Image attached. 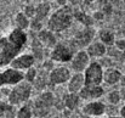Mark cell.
<instances>
[{
    "instance_id": "obj_1",
    "label": "cell",
    "mask_w": 125,
    "mask_h": 118,
    "mask_svg": "<svg viewBox=\"0 0 125 118\" xmlns=\"http://www.w3.org/2000/svg\"><path fill=\"white\" fill-rule=\"evenodd\" d=\"M74 20V9L69 5L56 9L47 18V28L53 33H61L68 29Z\"/></svg>"
},
{
    "instance_id": "obj_2",
    "label": "cell",
    "mask_w": 125,
    "mask_h": 118,
    "mask_svg": "<svg viewBox=\"0 0 125 118\" xmlns=\"http://www.w3.org/2000/svg\"><path fill=\"white\" fill-rule=\"evenodd\" d=\"M32 91H33V85L23 80L20 84L11 88L10 94L7 96V102L11 106H22L29 102Z\"/></svg>"
},
{
    "instance_id": "obj_3",
    "label": "cell",
    "mask_w": 125,
    "mask_h": 118,
    "mask_svg": "<svg viewBox=\"0 0 125 118\" xmlns=\"http://www.w3.org/2000/svg\"><path fill=\"white\" fill-rule=\"evenodd\" d=\"M23 49L11 43L7 37L0 38V68L10 66L15 57H17Z\"/></svg>"
},
{
    "instance_id": "obj_4",
    "label": "cell",
    "mask_w": 125,
    "mask_h": 118,
    "mask_svg": "<svg viewBox=\"0 0 125 118\" xmlns=\"http://www.w3.org/2000/svg\"><path fill=\"white\" fill-rule=\"evenodd\" d=\"M75 52L77 51L74 50V47L71 44L57 43L56 46L53 49H51V51H50V59L58 63H67V62L72 61Z\"/></svg>"
},
{
    "instance_id": "obj_5",
    "label": "cell",
    "mask_w": 125,
    "mask_h": 118,
    "mask_svg": "<svg viewBox=\"0 0 125 118\" xmlns=\"http://www.w3.org/2000/svg\"><path fill=\"white\" fill-rule=\"evenodd\" d=\"M97 32L95 31L94 27H84L82 31L77 32L74 34V37L71 40V45L74 47L75 51L78 50H83V47H87L95 39Z\"/></svg>"
},
{
    "instance_id": "obj_6",
    "label": "cell",
    "mask_w": 125,
    "mask_h": 118,
    "mask_svg": "<svg viewBox=\"0 0 125 118\" xmlns=\"http://www.w3.org/2000/svg\"><path fill=\"white\" fill-rule=\"evenodd\" d=\"M104 70L98 61H91L87 68L84 71V78L86 85H101L103 83Z\"/></svg>"
},
{
    "instance_id": "obj_7",
    "label": "cell",
    "mask_w": 125,
    "mask_h": 118,
    "mask_svg": "<svg viewBox=\"0 0 125 118\" xmlns=\"http://www.w3.org/2000/svg\"><path fill=\"white\" fill-rule=\"evenodd\" d=\"M72 71L67 68L66 66H56L50 73H49V86H56L68 83V80L72 77Z\"/></svg>"
},
{
    "instance_id": "obj_8",
    "label": "cell",
    "mask_w": 125,
    "mask_h": 118,
    "mask_svg": "<svg viewBox=\"0 0 125 118\" xmlns=\"http://www.w3.org/2000/svg\"><path fill=\"white\" fill-rule=\"evenodd\" d=\"M90 62H91V59L87 55L86 50H78L74 54L72 61L69 62L71 71H73L74 73H84V71L87 68Z\"/></svg>"
},
{
    "instance_id": "obj_9",
    "label": "cell",
    "mask_w": 125,
    "mask_h": 118,
    "mask_svg": "<svg viewBox=\"0 0 125 118\" xmlns=\"http://www.w3.org/2000/svg\"><path fill=\"white\" fill-rule=\"evenodd\" d=\"M35 61L37 60L32 55V52H23V54H20L17 57H15L9 67H12L15 70L21 71V72H26L27 70L34 67Z\"/></svg>"
},
{
    "instance_id": "obj_10",
    "label": "cell",
    "mask_w": 125,
    "mask_h": 118,
    "mask_svg": "<svg viewBox=\"0 0 125 118\" xmlns=\"http://www.w3.org/2000/svg\"><path fill=\"white\" fill-rule=\"evenodd\" d=\"M2 83L4 86H15L24 80V72H21L18 70H15L12 67H6L1 71Z\"/></svg>"
},
{
    "instance_id": "obj_11",
    "label": "cell",
    "mask_w": 125,
    "mask_h": 118,
    "mask_svg": "<svg viewBox=\"0 0 125 118\" xmlns=\"http://www.w3.org/2000/svg\"><path fill=\"white\" fill-rule=\"evenodd\" d=\"M106 91L102 85H85L82 89V91L79 93V97L80 100L89 102V101L100 100Z\"/></svg>"
},
{
    "instance_id": "obj_12",
    "label": "cell",
    "mask_w": 125,
    "mask_h": 118,
    "mask_svg": "<svg viewBox=\"0 0 125 118\" xmlns=\"http://www.w3.org/2000/svg\"><path fill=\"white\" fill-rule=\"evenodd\" d=\"M107 112V106L106 104H103L100 100H95V101H89L82 107V113L91 116L92 118L101 117Z\"/></svg>"
},
{
    "instance_id": "obj_13",
    "label": "cell",
    "mask_w": 125,
    "mask_h": 118,
    "mask_svg": "<svg viewBox=\"0 0 125 118\" xmlns=\"http://www.w3.org/2000/svg\"><path fill=\"white\" fill-rule=\"evenodd\" d=\"M37 38L45 49H53L56 46V44L58 43L56 34L52 31H50L49 28H42L40 32H38Z\"/></svg>"
},
{
    "instance_id": "obj_14",
    "label": "cell",
    "mask_w": 125,
    "mask_h": 118,
    "mask_svg": "<svg viewBox=\"0 0 125 118\" xmlns=\"http://www.w3.org/2000/svg\"><path fill=\"white\" fill-rule=\"evenodd\" d=\"M85 85L86 84H85L84 73H73L71 79L67 83V90H68V93L79 94Z\"/></svg>"
},
{
    "instance_id": "obj_15",
    "label": "cell",
    "mask_w": 125,
    "mask_h": 118,
    "mask_svg": "<svg viewBox=\"0 0 125 118\" xmlns=\"http://www.w3.org/2000/svg\"><path fill=\"white\" fill-rule=\"evenodd\" d=\"M85 50L90 56V59H102L103 56L107 55V46L100 40L92 41Z\"/></svg>"
},
{
    "instance_id": "obj_16",
    "label": "cell",
    "mask_w": 125,
    "mask_h": 118,
    "mask_svg": "<svg viewBox=\"0 0 125 118\" xmlns=\"http://www.w3.org/2000/svg\"><path fill=\"white\" fill-rule=\"evenodd\" d=\"M9 40L11 43H13L15 45H17L18 47H24L27 41H28V34L26 31H22V29H18V28H13L9 35H7Z\"/></svg>"
},
{
    "instance_id": "obj_17",
    "label": "cell",
    "mask_w": 125,
    "mask_h": 118,
    "mask_svg": "<svg viewBox=\"0 0 125 118\" xmlns=\"http://www.w3.org/2000/svg\"><path fill=\"white\" fill-rule=\"evenodd\" d=\"M122 72L118 68L114 67H109L104 70L103 73V83H106L107 85H115L119 84V80L122 78Z\"/></svg>"
},
{
    "instance_id": "obj_18",
    "label": "cell",
    "mask_w": 125,
    "mask_h": 118,
    "mask_svg": "<svg viewBox=\"0 0 125 118\" xmlns=\"http://www.w3.org/2000/svg\"><path fill=\"white\" fill-rule=\"evenodd\" d=\"M32 108H33V113L35 118H45L50 113V110H51L45 104H42L38 97L32 101Z\"/></svg>"
},
{
    "instance_id": "obj_19",
    "label": "cell",
    "mask_w": 125,
    "mask_h": 118,
    "mask_svg": "<svg viewBox=\"0 0 125 118\" xmlns=\"http://www.w3.org/2000/svg\"><path fill=\"white\" fill-rule=\"evenodd\" d=\"M63 102H64V110H67V111H69V112L77 110V107L79 106V102H80L79 94L68 93V94L63 97Z\"/></svg>"
},
{
    "instance_id": "obj_20",
    "label": "cell",
    "mask_w": 125,
    "mask_h": 118,
    "mask_svg": "<svg viewBox=\"0 0 125 118\" xmlns=\"http://www.w3.org/2000/svg\"><path fill=\"white\" fill-rule=\"evenodd\" d=\"M74 20H77L84 27H92L94 22H95L92 16L86 13L83 10H74Z\"/></svg>"
},
{
    "instance_id": "obj_21",
    "label": "cell",
    "mask_w": 125,
    "mask_h": 118,
    "mask_svg": "<svg viewBox=\"0 0 125 118\" xmlns=\"http://www.w3.org/2000/svg\"><path fill=\"white\" fill-rule=\"evenodd\" d=\"M97 35H98V40L101 43H103L107 47L108 46H113L115 40H117L115 39V34L112 31H109V29H101V31H98Z\"/></svg>"
},
{
    "instance_id": "obj_22",
    "label": "cell",
    "mask_w": 125,
    "mask_h": 118,
    "mask_svg": "<svg viewBox=\"0 0 125 118\" xmlns=\"http://www.w3.org/2000/svg\"><path fill=\"white\" fill-rule=\"evenodd\" d=\"M50 11H51V5L49 2H46V1L45 2H40L37 6V9H35V17L34 18H37V20L42 22V20L49 17Z\"/></svg>"
},
{
    "instance_id": "obj_23",
    "label": "cell",
    "mask_w": 125,
    "mask_h": 118,
    "mask_svg": "<svg viewBox=\"0 0 125 118\" xmlns=\"http://www.w3.org/2000/svg\"><path fill=\"white\" fill-rule=\"evenodd\" d=\"M15 26L18 29L27 31L31 26V20L23 13V12H17L15 16Z\"/></svg>"
},
{
    "instance_id": "obj_24",
    "label": "cell",
    "mask_w": 125,
    "mask_h": 118,
    "mask_svg": "<svg viewBox=\"0 0 125 118\" xmlns=\"http://www.w3.org/2000/svg\"><path fill=\"white\" fill-rule=\"evenodd\" d=\"M33 108H32V102H27L22 106H20L16 110V118H33Z\"/></svg>"
},
{
    "instance_id": "obj_25",
    "label": "cell",
    "mask_w": 125,
    "mask_h": 118,
    "mask_svg": "<svg viewBox=\"0 0 125 118\" xmlns=\"http://www.w3.org/2000/svg\"><path fill=\"white\" fill-rule=\"evenodd\" d=\"M47 85H49V72L42 70V71H39L38 77L35 79V82L33 83V86H35L38 90H44V88Z\"/></svg>"
},
{
    "instance_id": "obj_26",
    "label": "cell",
    "mask_w": 125,
    "mask_h": 118,
    "mask_svg": "<svg viewBox=\"0 0 125 118\" xmlns=\"http://www.w3.org/2000/svg\"><path fill=\"white\" fill-rule=\"evenodd\" d=\"M38 99L42 101V104H45L47 107H50V108L53 107L55 101H56L55 94L52 91H50V90H42V93H40V95L38 96Z\"/></svg>"
},
{
    "instance_id": "obj_27",
    "label": "cell",
    "mask_w": 125,
    "mask_h": 118,
    "mask_svg": "<svg viewBox=\"0 0 125 118\" xmlns=\"http://www.w3.org/2000/svg\"><path fill=\"white\" fill-rule=\"evenodd\" d=\"M106 100L109 105L112 106H115L118 105L120 101H122V97H120V93L119 90H111L106 94Z\"/></svg>"
},
{
    "instance_id": "obj_28",
    "label": "cell",
    "mask_w": 125,
    "mask_h": 118,
    "mask_svg": "<svg viewBox=\"0 0 125 118\" xmlns=\"http://www.w3.org/2000/svg\"><path fill=\"white\" fill-rule=\"evenodd\" d=\"M38 73H39V71L35 67H32V68L27 70L24 72V82H27V83L33 85V83L35 82V79L38 77Z\"/></svg>"
},
{
    "instance_id": "obj_29",
    "label": "cell",
    "mask_w": 125,
    "mask_h": 118,
    "mask_svg": "<svg viewBox=\"0 0 125 118\" xmlns=\"http://www.w3.org/2000/svg\"><path fill=\"white\" fill-rule=\"evenodd\" d=\"M35 9H37V7L33 6V5H26L22 12H23L29 20H32V18L35 17Z\"/></svg>"
},
{
    "instance_id": "obj_30",
    "label": "cell",
    "mask_w": 125,
    "mask_h": 118,
    "mask_svg": "<svg viewBox=\"0 0 125 118\" xmlns=\"http://www.w3.org/2000/svg\"><path fill=\"white\" fill-rule=\"evenodd\" d=\"M29 28L33 31V32H40L42 29V21H39V20H37V18H32L31 20V26H29Z\"/></svg>"
},
{
    "instance_id": "obj_31",
    "label": "cell",
    "mask_w": 125,
    "mask_h": 118,
    "mask_svg": "<svg viewBox=\"0 0 125 118\" xmlns=\"http://www.w3.org/2000/svg\"><path fill=\"white\" fill-rule=\"evenodd\" d=\"M114 46L119 50V51H124L125 50V39H117L114 43Z\"/></svg>"
},
{
    "instance_id": "obj_32",
    "label": "cell",
    "mask_w": 125,
    "mask_h": 118,
    "mask_svg": "<svg viewBox=\"0 0 125 118\" xmlns=\"http://www.w3.org/2000/svg\"><path fill=\"white\" fill-rule=\"evenodd\" d=\"M94 20H98V21H102L104 18V12L103 11H95L94 15H91Z\"/></svg>"
},
{
    "instance_id": "obj_33",
    "label": "cell",
    "mask_w": 125,
    "mask_h": 118,
    "mask_svg": "<svg viewBox=\"0 0 125 118\" xmlns=\"http://www.w3.org/2000/svg\"><path fill=\"white\" fill-rule=\"evenodd\" d=\"M82 4H84V0H68V5L72 7H77Z\"/></svg>"
},
{
    "instance_id": "obj_34",
    "label": "cell",
    "mask_w": 125,
    "mask_h": 118,
    "mask_svg": "<svg viewBox=\"0 0 125 118\" xmlns=\"http://www.w3.org/2000/svg\"><path fill=\"white\" fill-rule=\"evenodd\" d=\"M56 2H57V5H58V7H61V6H66V5H68V0H55Z\"/></svg>"
},
{
    "instance_id": "obj_35",
    "label": "cell",
    "mask_w": 125,
    "mask_h": 118,
    "mask_svg": "<svg viewBox=\"0 0 125 118\" xmlns=\"http://www.w3.org/2000/svg\"><path fill=\"white\" fill-rule=\"evenodd\" d=\"M119 85H120V88H125V73L122 74V78L119 80Z\"/></svg>"
},
{
    "instance_id": "obj_36",
    "label": "cell",
    "mask_w": 125,
    "mask_h": 118,
    "mask_svg": "<svg viewBox=\"0 0 125 118\" xmlns=\"http://www.w3.org/2000/svg\"><path fill=\"white\" fill-rule=\"evenodd\" d=\"M119 116L122 118H125V105H123L122 108L119 110Z\"/></svg>"
},
{
    "instance_id": "obj_37",
    "label": "cell",
    "mask_w": 125,
    "mask_h": 118,
    "mask_svg": "<svg viewBox=\"0 0 125 118\" xmlns=\"http://www.w3.org/2000/svg\"><path fill=\"white\" fill-rule=\"evenodd\" d=\"M119 93H120L122 100H125V88H120V89H119Z\"/></svg>"
},
{
    "instance_id": "obj_38",
    "label": "cell",
    "mask_w": 125,
    "mask_h": 118,
    "mask_svg": "<svg viewBox=\"0 0 125 118\" xmlns=\"http://www.w3.org/2000/svg\"><path fill=\"white\" fill-rule=\"evenodd\" d=\"M4 88V83H2V76H1V72H0V89Z\"/></svg>"
},
{
    "instance_id": "obj_39",
    "label": "cell",
    "mask_w": 125,
    "mask_h": 118,
    "mask_svg": "<svg viewBox=\"0 0 125 118\" xmlns=\"http://www.w3.org/2000/svg\"><path fill=\"white\" fill-rule=\"evenodd\" d=\"M79 118H92L91 116H87V115H84V113H82L80 116H79Z\"/></svg>"
},
{
    "instance_id": "obj_40",
    "label": "cell",
    "mask_w": 125,
    "mask_h": 118,
    "mask_svg": "<svg viewBox=\"0 0 125 118\" xmlns=\"http://www.w3.org/2000/svg\"><path fill=\"white\" fill-rule=\"evenodd\" d=\"M95 0H84V4L85 5H87V4H91V2H94Z\"/></svg>"
},
{
    "instance_id": "obj_41",
    "label": "cell",
    "mask_w": 125,
    "mask_h": 118,
    "mask_svg": "<svg viewBox=\"0 0 125 118\" xmlns=\"http://www.w3.org/2000/svg\"><path fill=\"white\" fill-rule=\"evenodd\" d=\"M108 118H122L120 116H111V117H108Z\"/></svg>"
},
{
    "instance_id": "obj_42",
    "label": "cell",
    "mask_w": 125,
    "mask_h": 118,
    "mask_svg": "<svg viewBox=\"0 0 125 118\" xmlns=\"http://www.w3.org/2000/svg\"><path fill=\"white\" fill-rule=\"evenodd\" d=\"M124 71H125V61H124Z\"/></svg>"
},
{
    "instance_id": "obj_43",
    "label": "cell",
    "mask_w": 125,
    "mask_h": 118,
    "mask_svg": "<svg viewBox=\"0 0 125 118\" xmlns=\"http://www.w3.org/2000/svg\"><path fill=\"white\" fill-rule=\"evenodd\" d=\"M0 100H1V94H0Z\"/></svg>"
}]
</instances>
